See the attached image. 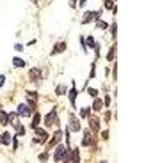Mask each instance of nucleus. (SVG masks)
I'll use <instances>...</instances> for the list:
<instances>
[{
    "mask_svg": "<svg viewBox=\"0 0 163 163\" xmlns=\"http://www.w3.org/2000/svg\"><path fill=\"white\" fill-rule=\"evenodd\" d=\"M81 116H82V117H83V118H85L86 117V110H84L83 108H82L81 109Z\"/></svg>",
    "mask_w": 163,
    "mask_h": 163,
    "instance_id": "34",
    "label": "nucleus"
},
{
    "mask_svg": "<svg viewBox=\"0 0 163 163\" xmlns=\"http://www.w3.org/2000/svg\"><path fill=\"white\" fill-rule=\"evenodd\" d=\"M102 137L105 139H108V130L104 131L102 132Z\"/></svg>",
    "mask_w": 163,
    "mask_h": 163,
    "instance_id": "27",
    "label": "nucleus"
},
{
    "mask_svg": "<svg viewBox=\"0 0 163 163\" xmlns=\"http://www.w3.org/2000/svg\"><path fill=\"white\" fill-rule=\"evenodd\" d=\"M12 63L15 66H17V67H20V68H23L25 66V62L22 60L20 58H18V57H14L12 59Z\"/></svg>",
    "mask_w": 163,
    "mask_h": 163,
    "instance_id": "13",
    "label": "nucleus"
},
{
    "mask_svg": "<svg viewBox=\"0 0 163 163\" xmlns=\"http://www.w3.org/2000/svg\"><path fill=\"white\" fill-rule=\"evenodd\" d=\"M14 47H15V49H16L17 51H23V46H22L21 44H16Z\"/></svg>",
    "mask_w": 163,
    "mask_h": 163,
    "instance_id": "30",
    "label": "nucleus"
},
{
    "mask_svg": "<svg viewBox=\"0 0 163 163\" xmlns=\"http://www.w3.org/2000/svg\"><path fill=\"white\" fill-rule=\"evenodd\" d=\"M102 107H103V102H102L101 99L96 98L94 100V102H93V105H92L93 109L97 112V111H100L101 110Z\"/></svg>",
    "mask_w": 163,
    "mask_h": 163,
    "instance_id": "12",
    "label": "nucleus"
},
{
    "mask_svg": "<svg viewBox=\"0 0 163 163\" xmlns=\"http://www.w3.org/2000/svg\"><path fill=\"white\" fill-rule=\"evenodd\" d=\"M71 155V161L73 162H79L80 157H79V151L78 149H75L74 151L70 153Z\"/></svg>",
    "mask_w": 163,
    "mask_h": 163,
    "instance_id": "17",
    "label": "nucleus"
},
{
    "mask_svg": "<svg viewBox=\"0 0 163 163\" xmlns=\"http://www.w3.org/2000/svg\"><path fill=\"white\" fill-rule=\"evenodd\" d=\"M100 16V12H86L84 16H83V24H88L91 21L93 20H97Z\"/></svg>",
    "mask_w": 163,
    "mask_h": 163,
    "instance_id": "2",
    "label": "nucleus"
},
{
    "mask_svg": "<svg viewBox=\"0 0 163 163\" xmlns=\"http://www.w3.org/2000/svg\"><path fill=\"white\" fill-rule=\"evenodd\" d=\"M69 128L73 132H77L80 130V122L78 118L72 113L69 117Z\"/></svg>",
    "mask_w": 163,
    "mask_h": 163,
    "instance_id": "3",
    "label": "nucleus"
},
{
    "mask_svg": "<svg viewBox=\"0 0 163 163\" xmlns=\"http://www.w3.org/2000/svg\"><path fill=\"white\" fill-rule=\"evenodd\" d=\"M31 1H32L33 3H38V0H31Z\"/></svg>",
    "mask_w": 163,
    "mask_h": 163,
    "instance_id": "38",
    "label": "nucleus"
},
{
    "mask_svg": "<svg viewBox=\"0 0 163 163\" xmlns=\"http://www.w3.org/2000/svg\"><path fill=\"white\" fill-rule=\"evenodd\" d=\"M91 78H94L95 77V64H92V72H91Z\"/></svg>",
    "mask_w": 163,
    "mask_h": 163,
    "instance_id": "35",
    "label": "nucleus"
},
{
    "mask_svg": "<svg viewBox=\"0 0 163 163\" xmlns=\"http://www.w3.org/2000/svg\"><path fill=\"white\" fill-rule=\"evenodd\" d=\"M62 131L61 130L59 131H56L55 133H54V135H53V138L51 139V141L50 142L49 144V146L50 147H52L54 145H56V144H58L59 142L61 141L62 139Z\"/></svg>",
    "mask_w": 163,
    "mask_h": 163,
    "instance_id": "7",
    "label": "nucleus"
},
{
    "mask_svg": "<svg viewBox=\"0 0 163 163\" xmlns=\"http://www.w3.org/2000/svg\"><path fill=\"white\" fill-rule=\"evenodd\" d=\"M96 25H97V27H99V28H101V29H107L108 28V24L106 23L105 21H104V20H98L97 21V24H96Z\"/></svg>",
    "mask_w": 163,
    "mask_h": 163,
    "instance_id": "21",
    "label": "nucleus"
},
{
    "mask_svg": "<svg viewBox=\"0 0 163 163\" xmlns=\"http://www.w3.org/2000/svg\"><path fill=\"white\" fill-rule=\"evenodd\" d=\"M56 108H54L49 113H47L45 116V125L47 127H51L52 124L55 122L56 117Z\"/></svg>",
    "mask_w": 163,
    "mask_h": 163,
    "instance_id": "5",
    "label": "nucleus"
},
{
    "mask_svg": "<svg viewBox=\"0 0 163 163\" xmlns=\"http://www.w3.org/2000/svg\"><path fill=\"white\" fill-rule=\"evenodd\" d=\"M85 3H86V0H81V1H80V6L81 7H83L84 6V4H85Z\"/></svg>",
    "mask_w": 163,
    "mask_h": 163,
    "instance_id": "36",
    "label": "nucleus"
},
{
    "mask_svg": "<svg viewBox=\"0 0 163 163\" xmlns=\"http://www.w3.org/2000/svg\"><path fill=\"white\" fill-rule=\"evenodd\" d=\"M1 142H2V140H1V136H0V144H1Z\"/></svg>",
    "mask_w": 163,
    "mask_h": 163,
    "instance_id": "39",
    "label": "nucleus"
},
{
    "mask_svg": "<svg viewBox=\"0 0 163 163\" xmlns=\"http://www.w3.org/2000/svg\"><path fill=\"white\" fill-rule=\"evenodd\" d=\"M89 125H90V127L91 131L95 133L98 132L100 130V120L99 118L96 116H92L90 117L89 119Z\"/></svg>",
    "mask_w": 163,
    "mask_h": 163,
    "instance_id": "6",
    "label": "nucleus"
},
{
    "mask_svg": "<svg viewBox=\"0 0 163 163\" xmlns=\"http://www.w3.org/2000/svg\"><path fill=\"white\" fill-rule=\"evenodd\" d=\"M29 78H30L31 81H34V82L37 81L39 78H41V71L37 68H33L29 70Z\"/></svg>",
    "mask_w": 163,
    "mask_h": 163,
    "instance_id": "8",
    "label": "nucleus"
},
{
    "mask_svg": "<svg viewBox=\"0 0 163 163\" xmlns=\"http://www.w3.org/2000/svg\"><path fill=\"white\" fill-rule=\"evenodd\" d=\"M18 113L24 117H29L30 115V111H29V108L25 105V104H20L18 106Z\"/></svg>",
    "mask_w": 163,
    "mask_h": 163,
    "instance_id": "10",
    "label": "nucleus"
},
{
    "mask_svg": "<svg viewBox=\"0 0 163 163\" xmlns=\"http://www.w3.org/2000/svg\"><path fill=\"white\" fill-rule=\"evenodd\" d=\"M35 134L37 135H39L40 137H42V138H44L45 139H47V132L44 131L43 129H42V128H38L36 131H35Z\"/></svg>",
    "mask_w": 163,
    "mask_h": 163,
    "instance_id": "19",
    "label": "nucleus"
},
{
    "mask_svg": "<svg viewBox=\"0 0 163 163\" xmlns=\"http://www.w3.org/2000/svg\"><path fill=\"white\" fill-rule=\"evenodd\" d=\"M113 54H114V50L113 48H110L109 51H108V53L107 55V60L108 61H113Z\"/></svg>",
    "mask_w": 163,
    "mask_h": 163,
    "instance_id": "23",
    "label": "nucleus"
},
{
    "mask_svg": "<svg viewBox=\"0 0 163 163\" xmlns=\"http://www.w3.org/2000/svg\"><path fill=\"white\" fill-rule=\"evenodd\" d=\"M116 29H117V25H116V24H113V29L111 31L113 32V39L115 38V36H116Z\"/></svg>",
    "mask_w": 163,
    "mask_h": 163,
    "instance_id": "33",
    "label": "nucleus"
},
{
    "mask_svg": "<svg viewBox=\"0 0 163 163\" xmlns=\"http://www.w3.org/2000/svg\"><path fill=\"white\" fill-rule=\"evenodd\" d=\"M105 6L108 10H110L113 6V2L112 1V0H105Z\"/></svg>",
    "mask_w": 163,
    "mask_h": 163,
    "instance_id": "24",
    "label": "nucleus"
},
{
    "mask_svg": "<svg viewBox=\"0 0 163 163\" xmlns=\"http://www.w3.org/2000/svg\"><path fill=\"white\" fill-rule=\"evenodd\" d=\"M110 119H111V111H107L105 114V121L106 122V123H108Z\"/></svg>",
    "mask_w": 163,
    "mask_h": 163,
    "instance_id": "26",
    "label": "nucleus"
},
{
    "mask_svg": "<svg viewBox=\"0 0 163 163\" xmlns=\"http://www.w3.org/2000/svg\"><path fill=\"white\" fill-rule=\"evenodd\" d=\"M1 140H2V143L4 145H8L11 141V135L9 134V132H7V131L4 132V134L1 137Z\"/></svg>",
    "mask_w": 163,
    "mask_h": 163,
    "instance_id": "16",
    "label": "nucleus"
},
{
    "mask_svg": "<svg viewBox=\"0 0 163 163\" xmlns=\"http://www.w3.org/2000/svg\"><path fill=\"white\" fill-rule=\"evenodd\" d=\"M78 95V91L75 89V86H74V83H73V87L71 89L70 91V93H69V100H70V102L72 104V105L73 106V108H75V105H74V102H75V99Z\"/></svg>",
    "mask_w": 163,
    "mask_h": 163,
    "instance_id": "11",
    "label": "nucleus"
},
{
    "mask_svg": "<svg viewBox=\"0 0 163 163\" xmlns=\"http://www.w3.org/2000/svg\"><path fill=\"white\" fill-rule=\"evenodd\" d=\"M76 2H77V0H69L70 6L73 7V8H75L76 7Z\"/></svg>",
    "mask_w": 163,
    "mask_h": 163,
    "instance_id": "32",
    "label": "nucleus"
},
{
    "mask_svg": "<svg viewBox=\"0 0 163 163\" xmlns=\"http://www.w3.org/2000/svg\"><path fill=\"white\" fill-rule=\"evenodd\" d=\"M8 121L11 123L12 127L16 129L17 131H20V130H24L23 126H22L19 121V117L17 113H11L8 115Z\"/></svg>",
    "mask_w": 163,
    "mask_h": 163,
    "instance_id": "1",
    "label": "nucleus"
},
{
    "mask_svg": "<svg viewBox=\"0 0 163 163\" xmlns=\"http://www.w3.org/2000/svg\"><path fill=\"white\" fill-rule=\"evenodd\" d=\"M88 93L91 96H96L98 95V91L94 88H88Z\"/></svg>",
    "mask_w": 163,
    "mask_h": 163,
    "instance_id": "25",
    "label": "nucleus"
},
{
    "mask_svg": "<svg viewBox=\"0 0 163 163\" xmlns=\"http://www.w3.org/2000/svg\"><path fill=\"white\" fill-rule=\"evenodd\" d=\"M56 92L57 95H64L65 92H66V86H63V85H60L58 86L56 90Z\"/></svg>",
    "mask_w": 163,
    "mask_h": 163,
    "instance_id": "20",
    "label": "nucleus"
},
{
    "mask_svg": "<svg viewBox=\"0 0 163 163\" xmlns=\"http://www.w3.org/2000/svg\"><path fill=\"white\" fill-rule=\"evenodd\" d=\"M8 122V116L3 110H0V123L3 126H6Z\"/></svg>",
    "mask_w": 163,
    "mask_h": 163,
    "instance_id": "14",
    "label": "nucleus"
},
{
    "mask_svg": "<svg viewBox=\"0 0 163 163\" xmlns=\"http://www.w3.org/2000/svg\"><path fill=\"white\" fill-rule=\"evenodd\" d=\"M110 102H111V98L109 97V95H106V96H105V105H106L107 107L109 106Z\"/></svg>",
    "mask_w": 163,
    "mask_h": 163,
    "instance_id": "28",
    "label": "nucleus"
},
{
    "mask_svg": "<svg viewBox=\"0 0 163 163\" xmlns=\"http://www.w3.org/2000/svg\"><path fill=\"white\" fill-rule=\"evenodd\" d=\"M116 70H117V64H114V75H113L114 76V79H116V76H117L116 75Z\"/></svg>",
    "mask_w": 163,
    "mask_h": 163,
    "instance_id": "37",
    "label": "nucleus"
},
{
    "mask_svg": "<svg viewBox=\"0 0 163 163\" xmlns=\"http://www.w3.org/2000/svg\"><path fill=\"white\" fill-rule=\"evenodd\" d=\"M40 118L41 116L39 113H36L33 118V122H32V128H36L38 127V125L40 123Z\"/></svg>",
    "mask_w": 163,
    "mask_h": 163,
    "instance_id": "18",
    "label": "nucleus"
},
{
    "mask_svg": "<svg viewBox=\"0 0 163 163\" xmlns=\"http://www.w3.org/2000/svg\"><path fill=\"white\" fill-rule=\"evenodd\" d=\"M39 158L41 161H47V158H48V156L47 155H45V153H42V154L40 155V156H39Z\"/></svg>",
    "mask_w": 163,
    "mask_h": 163,
    "instance_id": "29",
    "label": "nucleus"
},
{
    "mask_svg": "<svg viewBox=\"0 0 163 163\" xmlns=\"http://www.w3.org/2000/svg\"><path fill=\"white\" fill-rule=\"evenodd\" d=\"M5 76L4 75H0V87H2L4 84V82H5Z\"/></svg>",
    "mask_w": 163,
    "mask_h": 163,
    "instance_id": "31",
    "label": "nucleus"
},
{
    "mask_svg": "<svg viewBox=\"0 0 163 163\" xmlns=\"http://www.w3.org/2000/svg\"><path fill=\"white\" fill-rule=\"evenodd\" d=\"M91 144V134L89 133L87 131H85V135H84V139L83 141V146H88Z\"/></svg>",
    "mask_w": 163,
    "mask_h": 163,
    "instance_id": "15",
    "label": "nucleus"
},
{
    "mask_svg": "<svg viewBox=\"0 0 163 163\" xmlns=\"http://www.w3.org/2000/svg\"><path fill=\"white\" fill-rule=\"evenodd\" d=\"M66 155H67V153H66V149L64 146L63 144H61L56 148V149L55 151L54 159L56 161H57L59 160H61L62 158L65 157Z\"/></svg>",
    "mask_w": 163,
    "mask_h": 163,
    "instance_id": "4",
    "label": "nucleus"
},
{
    "mask_svg": "<svg viewBox=\"0 0 163 163\" xmlns=\"http://www.w3.org/2000/svg\"><path fill=\"white\" fill-rule=\"evenodd\" d=\"M86 44L90 47L91 48H93L95 47V41H94V38L91 36H89L86 39Z\"/></svg>",
    "mask_w": 163,
    "mask_h": 163,
    "instance_id": "22",
    "label": "nucleus"
},
{
    "mask_svg": "<svg viewBox=\"0 0 163 163\" xmlns=\"http://www.w3.org/2000/svg\"><path fill=\"white\" fill-rule=\"evenodd\" d=\"M66 49V44L64 42H57L56 45L54 46L53 51L51 52V55H53L55 53H62L63 51H64Z\"/></svg>",
    "mask_w": 163,
    "mask_h": 163,
    "instance_id": "9",
    "label": "nucleus"
}]
</instances>
